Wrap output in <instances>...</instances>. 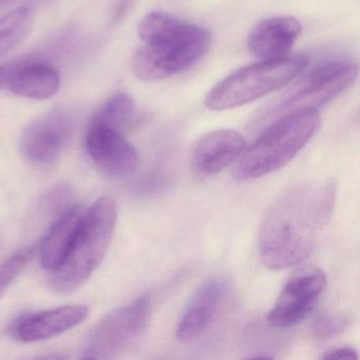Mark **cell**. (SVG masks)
I'll list each match as a JSON object with an SVG mask.
<instances>
[{
	"instance_id": "cell-5",
	"label": "cell",
	"mask_w": 360,
	"mask_h": 360,
	"mask_svg": "<svg viewBox=\"0 0 360 360\" xmlns=\"http://www.w3.org/2000/svg\"><path fill=\"white\" fill-rule=\"evenodd\" d=\"M309 64V56L297 54L244 67L217 84L204 104L210 110L223 111L255 102L292 83Z\"/></svg>"
},
{
	"instance_id": "cell-7",
	"label": "cell",
	"mask_w": 360,
	"mask_h": 360,
	"mask_svg": "<svg viewBox=\"0 0 360 360\" xmlns=\"http://www.w3.org/2000/svg\"><path fill=\"white\" fill-rule=\"evenodd\" d=\"M151 304V295L144 294L103 318L90 334L82 358L113 359L127 352L146 330Z\"/></svg>"
},
{
	"instance_id": "cell-23",
	"label": "cell",
	"mask_w": 360,
	"mask_h": 360,
	"mask_svg": "<svg viewBox=\"0 0 360 360\" xmlns=\"http://www.w3.org/2000/svg\"><path fill=\"white\" fill-rule=\"evenodd\" d=\"M6 71L3 67H0V89L5 86L6 82Z\"/></svg>"
},
{
	"instance_id": "cell-15",
	"label": "cell",
	"mask_w": 360,
	"mask_h": 360,
	"mask_svg": "<svg viewBox=\"0 0 360 360\" xmlns=\"http://www.w3.org/2000/svg\"><path fill=\"white\" fill-rule=\"evenodd\" d=\"M86 214L87 210L81 205L69 206L60 212L39 246L41 266L46 271L52 273L66 260L81 231Z\"/></svg>"
},
{
	"instance_id": "cell-9",
	"label": "cell",
	"mask_w": 360,
	"mask_h": 360,
	"mask_svg": "<svg viewBox=\"0 0 360 360\" xmlns=\"http://www.w3.org/2000/svg\"><path fill=\"white\" fill-rule=\"evenodd\" d=\"M75 129V120L67 111H50L25 129L20 140L22 155L37 165L53 164L68 148Z\"/></svg>"
},
{
	"instance_id": "cell-3",
	"label": "cell",
	"mask_w": 360,
	"mask_h": 360,
	"mask_svg": "<svg viewBox=\"0 0 360 360\" xmlns=\"http://www.w3.org/2000/svg\"><path fill=\"white\" fill-rule=\"evenodd\" d=\"M321 119L314 109L288 113L271 122L233 170L237 181L256 180L285 167L319 129Z\"/></svg>"
},
{
	"instance_id": "cell-12",
	"label": "cell",
	"mask_w": 360,
	"mask_h": 360,
	"mask_svg": "<svg viewBox=\"0 0 360 360\" xmlns=\"http://www.w3.org/2000/svg\"><path fill=\"white\" fill-rule=\"evenodd\" d=\"M229 283L224 278H212L198 288L179 321L176 335L180 340H195L206 332L222 305Z\"/></svg>"
},
{
	"instance_id": "cell-13",
	"label": "cell",
	"mask_w": 360,
	"mask_h": 360,
	"mask_svg": "<svg viewBox=\"0 0 360 360\" xmlns=\"http://www.w3.org/2000/svg\"><path fill=\"white\" fill-rule=\"evenodd\" d=\"M300 33V22L292 16L267 18L250 31L248 50L260 60H281L290 56Z\"/></svg>"
},
{
	"instance_id": "cell-11",
	"label": "cell",
	"mask_w": 360,
	"mask_h": 360,
	"mask_svg": "<svg viewBox=\"0 0 360 360\" xmlns=\"http://www.w3.org/2000/svg\"><path fill=\"white\" fill-rule=\"evenodd\" d=\"M90 314L84 304H68L18 318L11 326L12 337L20 342H37L60 336L83 323Z\"/></svg>"
},
{
	"instance_id": "cell-22",
	"label": "cell",
	"mask_w": 360,
	"mask_h": 360,
	"mask_svg": "<svg viewBox=\"0 0 360 360\" xmlns=\"http://www.w3.org/2000/svg\"><path fill=\"white\" fill-rule=\"evenodd\" d=\"M323 359L355 360L358 359V354L353 347H337L330 349L322 356Z\"/></svg>"
},
{
	"instance_id": "cell-20",
	"label": "cell",
	"mask_w": 360,
	"mask_h": 360,
	"mask_svg": "<svg viewBox=\"0 0 360 360\" xmlns=\"http://www.w3.org/2000/svg\"><path fill=\"white\" fill-rule=\"evenodd\" d=\"M352 323V316L345 313H323L316 318L313 333L317 338L328 339L341 334Z\"/></svg>"
},
{
	"instance_id": "cell-14",
	"label": "cell",
	"mask_w": 360,
	"mask_h": 360,
	"mask_svg": "<svg viewBox=\"0 0 360 360\" xmlns=\"http://www.w3.org/2000/svg\"><path fill=\"white\" fill-rule=\"evenodd\" d=\"M245 148V139L235 130L210 132L195 145L193 166L202 176H214L239 159Z\"/></svg>"
},
{
	"instance_id": "cell-1",
	"label": "cell",
	"mask_w": 360,
	"mask_h": 360,
	"mask_svg": "<svg viewBox=\"0 0 360 360\" xmlns=\"http://www.w3.org/2000/svg\"><path fill=\"white\" fill-rule=\"evenodd\" d=\"M335 189L303 186L282 195L269 210L259 237V252L265 266L284 269L309 258L318 233L334 206Z\"/></svg>"
},
{
	"instance_id": "cell-8",
	"label": "cell",
	"mask_w": 360,
	"mask_h": 360,
	"mask_svg": "<svg viewBox=\"0 0 360 360\" xmlns=\"http://www.w3.org/2000/svg\"><path fill=\"white\" fill-rule=\"evenodd\" d=\"M326 285V274L319 267H299L284 284L267 315L269 324L286 328L300 323L315 309Z\"/></svg>"
},
{
	"instance_id": "cell-19",
	"label": "cell",
	"mask_w": 360,
	"mask_h": 360,
	"mask_svg": "<svg viewBox=\"0 0 360 360\" xmlns=\"http://www.w3.org/2000/svg\"><path fill=\"white\" fill-rule=\"evenodd\" d=\"M37 254V248L31 246L16 252L0 266V297L8 290L12 282L20 275V271L32 260Z\"/></svg>"
},
{
	"instance_id": "cell-24",
	"label": "cell",
	"mask_w": 360,
	"mask_h": 360,
	"mask_svg": "<svg viewBox=\"0 0 360 360\" xmlns=\"http://www.w3.org/2000/svg\"><path fill=\"white\" fill-rule=\"evenodd\" d=\"M250 359H271V356L269 355H256V356H250Z\"/></svg>"
},
{
	"instance_id": "cell-16",
	"label": "cell",
	"mask_w": 360,
	"mask_h": 360,
	"mask_svg": "<svg viewBox=\"0 0 360 360\" xmlns=\"http://www.w3.org/2000/svg\"><path fill=\"white\" fill-rule=\"evenodd\" d=\"M5 85L22 98L44 101L56 96L60 77L56 69L43 63H29L6 71Z\"/></svg>"
},
{
	"instance_id": "cell-21",
	"label": "cell",
	"mask_w": 360,
	"mask_h": 360,
	"mask_svg": "<svg viewBox=\"0 0 360 360\" xmlns=\"http://www.w3.org/2000/svg\"><path fill=\"white\" fill-rule=\"evenodd\" d=\"M69 199H70V193H69L68 189L64 188V187H58V188L53 189L46 195L43 206L46 210H52V212H54V210L60 212V208L65 210V208L69 207V206H66Z\"/></svg>"
},
{
	"instance_id": "cell-4",
	"label": "cell",
	"mask_w": 360,
	"mask_h": 360,
	"mask_svg": "<svg viewBox=\"0 0 360 360\" xmlns=\"http://www.w3.org/2000/svg\"><path fill=\"white\" fill-rule=\"evenodd\" d=\"M117 206L108 195L100 198L89 210L66 260L50 277L56 292H71L83 285L104 261L115 233Z\"/></svg>"
},
{
	"instance_id": "cell-6",
	"label": "cell",
	"mask_w": 360,
	"mask_h": 360,
	"mask_svg": "<svg viewBox=\"0 0 360 360\" xmlns=\"http://www.w3.org/2000/svg\"><path fill=\"white\" fill-rule=\"evenodd\" d=\"M357 77L358 66L352 62H333L318 67L286 90L263 119H278L298 110H317L351 87Z\"/></svg>"
},
{
	"instance_id": "cell-17",
	"label": "cell",
	"mask_w": 360,
	"mask_h": 360,
	"mask_svg": "<svg viewBox=\"0 0 360 360\" xmlns=\"http://www.w3.org/2000/svg\"><path fill=\"white\" fill-rule=\"evenodd\" d=\"M32 22V11L27 7L18 8L0 18V56L26 39Z\"/></svg>"
},
{
	"instance_id": "cell-2",
	"label": "cell",
	"mask_w": 360,
	"mask_h": 360,
	"mask_svg": "<svg viewBox=\"0 0 360 360\" xmlns=\"http://www.w3.org/2000/svg\"><path fill=\"white\" fill-rule=\"evenodd\" d=\"M138 33L144 46L134 53L131 67L144 82L161 81L188 70L207 53L212 41L207 29L164 12L147 14Z\"/></svg>"
},
{
	"instance_id": "cell-18",
	"label": "cell",
	"mask_w": 360,
	"mask_h": 360,
	"mask_svg": "<svg viewBox=\"0 0 360 360\" xmlns=\"http://www.w3.org/2000/svg\"><path fill=\"white\" fill-rule=\"evenodd\" d=\"M134 115V102L129 94H115L92 117L91 123L102 124L123 132Z\"/></svg>"
},
{
	"instance_id": "cell-10",
	"label": "cell",
	"mask_w": 360,
	"mask_h": 360,
	"mask_svg": "<svg viewBox=\"0 0 360 360\" xmlns=\"http://www.w3.org/2000/svg\"><path fill=\"white\" fill-rule=\"evenodd\" d=\"M86 149L94 164L111 178L129 176L138 167L139 155L123 132L90 122Z\"/></svg>"
}]
</instances>
